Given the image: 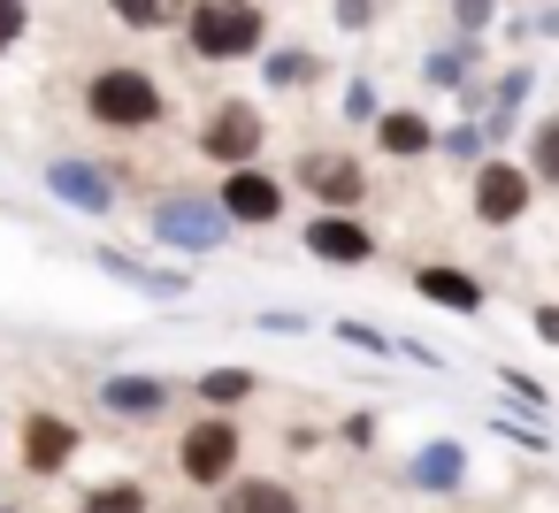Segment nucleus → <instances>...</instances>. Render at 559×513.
I'll return each instance as SVG.
<instances>
[{"mask_svg":"<svg viewBox=\"0 0 559 513\" xmlns=\"http://www.w3.org/2000/svg\"><path fill=\"white\" fill-rule=\"evenodd\" d=\"M261 146H269V123H261L253 100H215V108H207V131H200V154H207V162L238 169V162H253Z\"/></svg>","mask_w":559,"mask_h":513,"instance_id":"nucleus-4","label":"nucleus"},{"mask_svg":"<svg viewBox=\"0 0 559 513\" xmlns=\"http://www.w3.org/2000/svg\"><path fill=\"white\" fill-rule=\"evenodd\" d=\"M299 192H314L322 207H360L368 200V169L353 154H299Z\"/></svg>","mask_w":559,"mask_h":513,"instance_id":"nucleus-9","label":"nucleus"},{"mask_svg":"<svg viewBox=\"0 0 559 513\" xmlns=\"http://www.w3.org/2000/svg\"><path fill=\"white\" fill-rule=\"evenodd\" d=\"M429 77H437V85H467V62H460V55H437Z\"/></svg>","mask_w":559,"mask_h":513,"instance_id":"nucleus-27","label":"nucleus"},{"mask_svg":"<svg viewBox=\"0 0 559 513\" xmlns=\"http://www.w3.org/2000/svg\"><path fill=\"white\" fill-rule=\"evenodd\" d=\"M299 246H307L314 261H330V269H368V261H376V238H368V223H353V207L314 215V223L299 230Z\"/></svg>","mask_w":559,"mask_h":513,"instance_id":"nucleus-8","label":"nucleus"},{"mask_svg":"<svg viewBox=\"0 0 559 513\" xmlns=\"http://www.w3.org/2000/svg\"><path fill=\"white\" fill-rule=\"evenodd\" d=\"M215 200H223V215H230V223H246V230H269V223L284 215V184H276L269 169H253V162L223 169Z\"/></svg>","mask_w":559,"mask_h":513,"instance_id":"nucleus-7","label":"nucleus"},{"mask_svg":"<svg viewBox=\"0 0 559 513\" xmlns=\"http://www.w3.org/2000/svg\"><path fill=\"white\" fill-rule=\"evenodd\" d=\"M238 452H246V437H238L230 414H207V421H192V429L177 437V467H185V482H200V490L230 482V475H238Z\"/></svg>","mask_w":559,"mask_h":513,"instance_id":"nucleus-3","label":"nucleus"},{"mask_svg":"<svg viewBox=\"0 0 559 513\" xmlns=\"http://www.w3.org/2000/svg\"><path fill=\"white\" fill-rule=\"evenodd\" d=\"M337 437H345V444H368V437H376V414H353V421H345Z\"/></svg>","mask_w":559,"mask_h":513,"instance_id":"nucleus-29","label":"nucleus"},{"mask_svg":"<svg viewBox=\"0 0 559 513\" xmlns=\"http://www.w3.org/2000/svg\"><path fill=\"white\" fill-rule=\"evenodd\" d=\"M47 192H62V200L85 207V215H108V207H116V184H108L93 162H55V169H47Z\"/></svg>","mask_w":559,"mask_h":513,"instance_id":"nucleus-11","label":"nucleus"},{"mask_svg":"<svg viewBox=\"0 0 559 513\" xmlns=\"http://www.w3.org/2000/svg\"><path fill=\"white\" fill-rule=\"evenodd\" d=\"M314 77H322V55H314V47H276V55H269V85H276V93L314 85Z\"/></svg>","mask_w":559,"mask_h":513,"instance_id":"nucleus-17","label":"nucleus"},{"mask_svg":"<svg viewBox=\"0 0 559 513\" xmlns=\"http://www.w3.org/2000/svg\"><path fill=\"white\" fill-rule=\"evenodd\" d=\"M345 116H353V123H376V116H383V100H376V85H368V77H360V85H345Z\"/></svg>","mask_w":559,"mask_h":513,"instance_id":"nucleus-23","label":"nucleus"},{"mask_svg":"<svg viewBox=\"0 0 559 513\" xmlns=\"http://www.w3.org/2000/svg\"><path fill=\"white\" fill-rule=\"evenodd\" d=\"M337 337H345V345H360V353H383V337H376V330H360V322H337Z\"/></svg>","mask_w":559,"mask_h":513,"instance_id":"nucleus-28","label":"nucleus"},{"mask_svg":"<svg viewBox=\"0 0 559 513\" xmlns=\"http://www.w3.org/2000/svg\"><path fill=\"white\" fill-rule=\"evenodd\" d=\"M78 444H85V437H78L70 414H47V406H39V414L24 421V467H32V475H62V467L78 460Z\"/></svg>","mask_w":559,"mask_h":513,"instance_id":"nucleus-10","label":"nucleus"},{"mask_svg":"<svg viewBox=\"0 0 559 513\" xmlns=\"http://www.w3.org/2000/svg\"><path fill=\"white\" fill-rule=\"evenodd\" d=\"M452 16H460V32H483L490 24V0H452Z\"/></svg>","mask_w":559,"mask_h":513,"instance_id":"nucleus-26","label":"nucleus"},{"mask_svg":"<svg viewBox=\"0 0 559 513\" xmlns=\"http://www.w3.org/2000/svg\"><path fill=\"white\" fill-rule=\"evenodd\" d=\"M337 24H345V32H368V24H376V0H337Z\"/></svg>","mask_w":559,"mask_h":513,"instance_id":"nucleus-25","label":"nucleus"},{"mask_svg":"<svg viewBox=\"0 0 559 513\" xmlns=\"http://www.w3.org/2000/svg\"><path fill=\"white\" fill-rule=\"evenodd\" d=\"M100 269H108V276H123V284H139V291H162V299H177V291H185V276H169V269H139L131 253H100Z\"/></svg>","mask_w":559,"mask_h":513,"instance_id":"nucleus-19","label":"nucleus"},{"mask_svg":"<svg viewBox=\"0 0 559 513\" xmlns=\"http://www.w3.org/2000/svg\"><path fill=\"white\" fill-rule=\"evenodd\" d=\"M269 39V9L261 0H192L185 9V47L200 62H246Z\"/></svg>","mask_w":559,"mask_h":513,"instance_id":"nucleus-1","label":"nucleus"},{"mask_svg":"<svg viewBox=\"0 0 559 513\" xmlns=\"http://www.w3.org/2000/svg\"><path fill=\"white\" fill-rule=\"evenodd\" d=\"M85 116L100 131H154L169 116V93L139 70V62H116V70H93L85 77Z\"/></svg>","mask_w":559,"mask_h":513,"instance_id":"nucleus-2","label":"nucleus"},{"mask_svg":"<svg viewBox=\"0 0 559 513\" xmlns=\"http://www.w3.org/2000/svg\"><path fill=\"white\" fill-rule=\"evenodd\" d=\"M100 406H108V414L146 421V414H162V406H169V383H162V375H108V383H100Z\"/></svg>","mask_w":559,"mask_h":513,"instance_id":"nucleus-13","label":"nucleus"},{"mask_svg":"<svg viewBox=\"0 0 559 513\" xmlns=\"http://www.w3.org/2000/svg\"><path fill=\"white\" fill-rule=\"evenodd\" d=\"M414 291L421 299H437V307H452V314H483V284L475 276H460V269H414Z\"/></svg>","mask_w":559,"mask_h":513,"instance_id":"nucleus-14","label":"nucleus"},{"mask_svg":"<svg viewBox=\"0 0 559 513\" xmlns=\"http://www.w3.org/2000/svg\"><path fill=\"white\" fill-rule=\"evenodd\" d=\"M253 391H261L253 368H207V375H200V398H207V406H246Z\"/></svg>","mask_w":559,"mask_h":513,"instance_id":"nucleus-18","label":"nucleus"},{"mask_svg":"<svg viewBox=\"0 0 559 513\" xmlns=\"http://www.w3.org/2000/svg\"><path fill=\"white\" fill-rule=\"evenodd\" d=\"M24 24H32V9H24V0H0V55H9V47L24 39Z\"/></svg>","mask_w":559,"mask_h":513,"instance_id":"nucleus-24","label":"nucleus"},{"mask_svg":"<svg viewBox=\"0 0 559 513\" xmlns=\"http://www.w3.org/2000/svg\"><path fill=\"white\" fill-rule=\"evenodd\" d=\"M223 513H299V490L276 482V475H238L230 498H223Z\"/></svg>","mask_w":559,"mask_h":513,"instance_id":"nucleus-15","label":"nucleus"},{"mask_svg":"<svg viewBox=\"0 0 559 513\" xmlns=\"http://www.w3.org/2000/svg\"><path fill=\"white\" fill-rule=\"evenodd\" d=\"M406 475H414L421 490H460V475H467V452H460V444H421Z\"/></svg>","mask_w":559,"mask_h":513,"instance_id":"nucleus-16","label":"nucleus"},{"mask_svg":"<svg viewBox=\"0 0 559 513\" xmlns=\"http://www.w3.org/2000/svg\"><path fill=\"white\" fill-rule=\"evenodd\" d=\"M528 200H536V169L528 162H483L475 169V223L506 230V223L528 215Z\"/></svg>","mask_w":559,"mask_h":513,"instance_id":"nucleus-5","label":"nucleus"},{"mask_svg":"<svg viewBox=\"0 0 559 513\" xmlns=\"http://www.w3.org/2000/svg\"><path fill=\"white\" fill-rule=\"evenodd\" d=\"M376 146H383L391 162H414V154L437 146V131H429L421 108H383V116H376Z\"/></svg>","mask_w":559,"mask_h":513,"instance_id":"nucleus-12","label":"nucleus"},{"mask_svg":"<svg viewBox=\"0 0 559 513\" xmlns=\"http://www.w3.org/2000/svg\"><path fill=\"white\" fill-rule=\"evenodd\" d=\"M223 230H230L223 200L207 207V200L177 192V200H162V207H154V238H162V246H177V253H215V246H223Z\"/></svg>","mask_w":559,"mask_h":513,"instance_id":"nucleus-6","label":"nucleus"},{"mask_svg":"<svg viewBox=\"0 0 559 513\" xmlns=\"http://www.w3.org/2000/svg\"><path fill=\"white\" fill-rule=\"evenodd\" d=\"M116 9V24H131V32H162L169 24V0H108Z\"/></svg>","mask_w":559,"mask_h":513,"instance_id":"nucleus-22","label":"nucleus"},{"mask_svg":"<svg viewBox=\"0 0 559 513\" xmlns=\"http://www.w3.org/2000/svg\"><path fill=\"white\" fill-rule=\"evenodd\" d=\"M146 505H154L146 482H100V490L78 498V513H146Z\"/></svg>","mask_w":559,"mask_h":513,"instance_id":"nucleus-20","label":"nucleus"},{"mask_svg":"<svg viewBox=\"0 0 559 513\" xmlns=\"http://www.w3.org/2000/svg\"><path fill=\"white\" fill-rule=\"evenodd\" d=\"M528 169H536V184L559 192V116H544V123L528 131Z\"/></svg>","mask_w":559,"mask_h":513,"instance_id":"nucleus-21","label":"nucleus"},{"mask_svg":"<svg viewBox=\"0 0 559 513\" xmlns=\"http://www.w3.org/2000/svg\"><path fill=\"white\" fill-rule=\"evenodd\" d=\"M536 337H544V345H559V307H536Z\"/></svg>","mask_w":559,"mask_h":513,"instance_id":"nucleus-30","label":"nucleus"}]
</instances>
